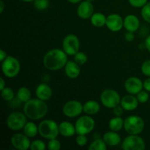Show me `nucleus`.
I'll return each instance as SVG.
<instances>
[{
	"label": "nucleus",
	"instance_id": "obj_15",
	"mask_svg": "<svg viewBox=\"0 0 150 150\" xmlns=\"http://www.w3.org/2000/svg\"><path fill=\"white\" fill-rule=\"evenodd\" d=\"M78 16L83 19H87L92 17L94 14V6L91 1L86 0L81 1L78 7Z\"/></svg>",
	"mask_w": 150,
	"mask_h": 150
},
{
	"label": "nucleus",
	"instance_id": "obj_2",
	"mask_svg": "<svg viewBox=\"0 0 150 150\" xmlns=\"http://www.w3.org/2000/svg\"><path fill=\"white\" fill-rule=\"evenodd\" d=\"M48 105L45 101L36 98L30 99L25 103L23 113L26 117L32 120H38L43 118L48 113Z\"/></svg>",
	"mask_w": 150,
	"mask_h": 150
},
{
	"label": "nucleus",
	"instance_id": "obj_45",
	"mask_svg": "<svg viewBox=\"0 0 150 150\" xmlns=\"http://www.w3.org/2000/svg\"><path fill=\"white\" fill-rule=\"evenodd\" d=\"M71 4H77V3H80L81 0H67Z\"/></svg>",
	"mask_w": 150,
	"mask_h": 150
},
{
	"label": "nucleus",
	"instance_id": "obj_28",
	"mask_svg": "<svg viewBox=\"0 0 150 150\" xmlns=\"http://www.w3.org/2000/svg\"><path fill=\"white\" fill-rule=\"evenodd\" d=\"M1 97L6 101H11L14 98L15 94L13 89L10 87H4L2 90H1Z\"/></svg>",
	"mask_w": 150,
	"mask_h": 150
},
{
	"label": "nucleus",
	"instance_id": "obj_36",
	"mask_svg": "<svg viewBox=\"0 0 150 150\" xmlns=\"http://www.w3.org/2000/svg\"><path fill=\"white\" fill-rule=\"evenodd\" d=\"M87 142L88 139L86 135L78 134V136L76 137V143L79 146H84L87 144Z\"/></svg>",
	"mask_w": 150,
	"mask_h": 150
},
{
	"label": "nucleus",
	"instance_id": "obj_9",
	"mask_svg": "<svg viewBox=\"0 0 150 150\" xmlns=\"http://www.w3.org/2000/svg\"><path fill=\"white\" fill-rule=\"evenodd\" d=\"M122 148L125 150H144L146 144L139 135H129L123 141Z\"/></svg>",
	"mask_w": 150,
	"mask_h": 150
},
{
	"label": "nucleus",
	"instance_id": "obj_26",
	"mask_svg": "<svg viewBox=\"0 0 150 150\" xmlns=\"http://www.w3.org/2000/svg\"><path fill=\"white\" fill-rule=\"evenodd\" d=\"M31 91L27 87H21L17 92V98L21 102L26 103L31 99Z\"/></svg>",
	"mask_w": 150,
	"mask_h": 150
},
{
	"label": "nucleus",
	"instance_id": "obj_16",
	"mask_svg": "<svg viewBox=\"0 0 150 150\" xmlns=\"http://www.w3.org/2000/svg\"><path fill=\"white\" fill-rule=\"evenodd\" d=\"M139 100L137 98L133 96V95H125L121 99L120 105L122 106L125 111H132L136 110L139 106Z\"/></svg>",
	"mask_w": 150,
	"mask_h": 150
},
{
	"label": "nucleus",
	"instance_id": "obj_8",
	"mask_svg": "<svg viewBox=\"0 0 150 150\" xmlns=\"http://www.w3.org/2000/svg\"><path fill=\"white\" fill-rule=\"evenodd\" d=\"M95 122L92 117L89 116H82L78 119L75 124L77 134L87 135L95 128Z\"/></svg>",
	"mask_w": 150,
	"mask_h": 150
},
{
	"label": "nucleus",
	"instance_id": "obj_13",
	"mask_svg": "<svg viewBox=\"0 0 150 150\" xmlns=\"http://www.w3.org/2000/svg\"><path fill=\"white\" fill-rule=\"evenodd\" d=\"M105 25L111 32H119L124 26V20L120 15L112 13L107 16Z\"/></svg>",
	"mask_w": 150,
	"mask_h": 150
},
{
	"label": "nucleus",
	"instance_id": "obj_37",
	"mask_svg": "<svg viewBox=\"0 0 150 150\" xmlns=\"http://www.w3.org/2000/svg\"><path fill=\"white\" fill-rule=\"evenodd\" d=\"M130 5L134 7H143L147 3V0H128Z\"/></svg>",
	"mask_w": 150,
	"mask_h": 150
},
{
	"label": "nucleus",
	"instance_id": "obj_27",
	"mask_svg": "<svg viewBox=\"0 0 150 150\" xmlns=\"http://www.w3.org/2000/svg\"><path fill=\"white\" fill-rule=\"evenodd\" d=\"M107 144L103 139H97L89 146V150H106Z\"/></svg>",
	"mask_w": 150,
	"mask_h": 150
},
{
	"label": "nucleus",
	"instance_id": "obj_31",
	"mask_svg": "<svg viewBox=\"0 0 150 150\" xmlns=\"http://www.w3.org/2000/svg\"><path fill=\"white\" fill-rule=\"evenodd\" d=\"M141 14L144 20L150 23V2H147L142 7Z\"/></svg>",
	"mask_w": 150,
	"mask_h": 150
},
{
	"label": "nucleus",
	"instance_id": "obj_23",
	"mask_svg": "<svg viewBox=\"0 0 150 150\" xmlns=\"http://www.w3.org/2000/svg\"><path fill=\"white\" fill-rule=\"evenodd\" d=\"M106 18L103 13H95L90 18L91 23L95 27H103L106 23Z\"/></svg>",
	"mask_w": 150,
	"mask_h": 150
},
{
	"label": "nucleus",
	"instance_id": "obj_12",
	"mask_svg": "<svg viewBox=\"0 0 150 150\" xmlns=\"http://www.w3.org/2000/svg\"><path fill=\"white\" fill-rule=\"evenodd\" d=\"M13 147L19 150H27L30 148L31 142L28 136L22 133H16L11 137Z\"/></svg>",
	"mask_w": 150,
	"mask_h": 150
},
{
	"label": "nucleus",
	"instance_id": "obj_1",
	"mask_svg": "<svg viewBox=\"0 0 150 150\" xmlns=\"http://www.w3.org/2000/svg\"><path fill=\"white\" fill-rule=\"evenodd\" d=\"M67 61V54L64 50L54 48L44 56L43 64L48 70L55 71L64 67Z\"/></svg>",
	"mask_w": 150,
	"mask_h": 150
},
{
	"label": "nucleus",
	"instance_id": "obj_34",
	"mask_svg": "<svg viewBox=\"0 0 150 150\" xmlns=\"http://www.w3.org/2000/svg\"><path fill=\"white\" fill-rule=\"evenodd\" d=\"M136 98H137L139 103H144L147 102L148 100H149V94L146 91L142 90L137 94Z\"/></svg>",
	"mask_w": 150,
	"mask_h": 150
},
{
	"label": "nucleus",
	"instance_id": "obj_38",
	"mask_svg": "<svg viewBox=\"0 0 150 150\" xmlns=\"http://www.w3.org/2000/svg\"><path fill=\"white\" fill-rule=\"evenodd\" d=\"M124 108H122L121 105H118L113 108V113L115 115V117H121L124 113Z\"/></svg>",
	"mask_w": 150,
	"mask_h": 150
},
{
	"label": "nucleus",
	"instance_id": "obj_10",
	"mask_svg": "<svg viewBox=\"0 0 150 150\" xmlns=\"http://www.w3.org/2000/svg\"><path fill=\"white\" fill-rule=\"evenodd\" d=\"M62 48L64 52L70 56H74L79 51L80 41L75 35H67L62 41Z\"/></svg>",
	"mask_w": 150,
	"mask_h": 150
},
{
	"label": "nucleus",
	"instance_id": "obj_22",
	"mask_svg": "<svg viewBox=\"0 0 150 150\" xmlns=\"http://www.w3.org/2000/svg\"><path fill=\"white\" fill-rule=\"evenodd\" d=\"M83 111L88 115H94L98 113L100 109V106L98 102L95 100H89L84 103L83 105Z\"/></svg>",
	"mask_w": 150,
	"mask_h": 150
},
{
	"label": "nucleus",
	"instance_id": "obj_29",
	"mask_svg": "<svg viewBox=\"0 0 150 150\" xmlns=\"http://www.w3.org/2000/svg\"><path fill=\"white\" fill-rule=\"evenodd\" d=\"M88 60V57L85 53L79 51L74 55V61L79 65H83L86 63Z\"/></svg>",
	"mask_w": 150,
	"mask_h": 150
},
{
	"label": "nucleus",
	"instance_id": "obj_33",
	"mask_svg": "<svg viewBox=\"0 0 150 150\" xmlns=\"http://www.w3.org/2000/svg\"><path fill=\"white\" fill-rule=\"evenodd\" d=\"M48 149L50 150H59L61 149V143L57 139H50L48 143Z\"/></svg>",
	"mask_w": 150,
	"mask_h": 150
},
{
	"label": "nucleus",
	"instance_id": "obj_4",
	"mask_svg": "<svg viewBox=\"0 0 150 150\" xmlns=\"http://www.w3.org/2000/svg\"><path fill=\"white\" fill-rule=\"evenodd\" d=\"M144 121L139 116H130L124 121V128L129 135H139L144 129Z\"/></svg>",
	"mask_w": 150,
	"mask_h": 150
},
{
	"label": "nucleus",
	"instance_id": "obj_25",
	"mask_svg": "<svg viewBox=\"0 0 150 150\" xmlns=\"http://www.w3.org/2000/svg\"><path fill=\"white\" fill-rule=\"evenodd\" d=\"M23 133L29 138H33L39 133L38 127L32 122H27L23 127Z\"/></svg>",
	"mask_w": 150,
	"mask_h": 150
},
{
	"label": "nucleus",
	"instance_id": "obj_17",
	"mask_svg": "<svg viewBox=\"0 0 150 150\" xmlns=\"http://www.w3.org/2000/svg\"><path fill=\"white\" fill-rule=\"evenodd\" d=\"M35 94H36L38 98L42 100L46 101L51 99V98L52 97L53 92L51 88L48 84L42 83L37 86Z\"/></svg>",
	"mask_w": 150,
	"mask_h": 150
},
{
	"label": "nucleus",
	"instance_id": "obj_18",
	"mask_svg": "<svg viewBox=\"0 0 150 150\" xmlns=\"http://www.w3.org/2000/svg\"><path fill=\"white\" fill-rule=\"evenodd\" d=\"M64 72L66 76L70 79H76L81 73L80 65L75 61H67L64 66Z\"/></svg>",
	"mask_w": 150,
	"mask_h": 150
},
{
	"label": "nucleus",
	"instance_id": "obj_7",
	"mask_svg": "<svg viewBox=\"0 0 150 150\" xmlns=\"http://www.w3.org/2000/svg\"><path fill=\"white\" fill-rule=\"evenodd\" d=\"M26 116L21 112H13L10 114L7 119V125L12 130H20L23 129L27 122Z\"/></svg>",
	"mask_w": 150,
	"mask_h": 150
},
{
	"label": "nucleus",
	"instance_id": "obj_42",
	"mask_svg": "<svg viewBox=\"0 0 150 150\" xmlns=\"http://www.w3.org/2000/svg\"><path fill=\"white\" fill-rule=\"evenodd\" d=\"M145 47H146V49L150 52V35L149 36L146 38V40H145V43H144Z\"/></svg>",
	"mask_w": 150,
	"mask_h": 150
},
{
	"label": "nucleus",
	"instance_id": "obj_3",
	"mask_svg": "<svg viewBox=\"0 0 150 150\" xmlns=\"http://www.w3.org/2000/svg\"><path fill=\"white\" fill-rule=\"evenodd\" d=\"M39 134L44 139H57L59 134V125L55 121L51 120H45L41 122L38 125Z\"/></svg>",
	"mask_w": 150,
	"mask_h": 150
},
{
	"label": "nucleus",
	"instance_id": "obj_5",
	"mask_svg": "<svg viewBox=\"0 0 150 150\" xmlns=\"http://www.w3.org/2000/svg\"><path fill=\"white\" fill-rule=\"evenodd\" d=\"M1 70L6 77L14 78L17 76L20 72V62L16 57L7 56V58L1 62Z\"/></svg>",
	"mask_w": 150,
	"mask_h": 150
},
{
	"label": "nucleus",
	"instance_id": "obj_6",
	"mask_svg": "<svg viewBox=\"0 0 150 150\" xmlns=\"http://www.w3.org/2000/svg\"><path fill=\"white\" fill-rule=\"evenodd\" d=\"M121 99L120 94L114 89H105L100 95L101 103L104 106L108 108H113L120 105Z\"/></svg>",
	"mask_w": 150,
	"mask_h": 150
},
{
	"label": "nucleus",
	"instance_id": "obj_46",
	"mask_svg": "<svg viewBox=\"0 0 150 150\" xmlns=\"http://www.w3.org/2000/svg\"><path fill=\"white\" fill-rule=\"evenodd\" d=\"M21 1H24V2H32V1H34L35 0H21Z\"/></svg>",
	"mask_w": 150,
	"mask_h": 150
},
{
	"label": "nucleus",
	"instance_id": "obj_11",
	"mask_svg": "<svg viewBox=\"0 0 150 150\" xmlns=\"http://www.w3.org/2000/svg\"><path fill=\"white\" fill-rule=\"evenodd\" d=\"M82 111H83V105L78 100L67 101L62 108L63 114L69 118L79 117Z\"/></svg>",
	"mask_w": 150,
	"mask_h": 150
},
{
	"label": "nucleus",
	"instance_id": "obj_30",
	"mask_svg": "<svg viewBox=\"0 0 150 150\" xmlns=\"http://www.w3.org/2000/svg\"><path fill=\"white\" fill-rule=\"evenodd\" d=\"M34 6L39 11H43L46 10L49 6V1L48 0H35Z\"/></svg>",
	"mask_w": 150,
	"mask_h": 150
},
{
	"label": "nucleus",
	"instance_id": "obj_32",
	"mask_svg": "<svg viewBox=\"0 0 150 150\" xmlns=\"http://www.w3.org/2000/svg\"><path fill=\"white\" fill-rule=\"evenodd\" d=\"M46 148L45 143L41 140H35L31 143L30 149L32 150H44Z\"/></svg>",
	"mask_w": 150,
	"mask_h": 150
},
{
	"label": "nucleus",
	"instance_id": "obj_24",
	"mask_svg": "<svg viewBox=\"0 0 150 150\" xmlns=\"http://www.w3.org/2000/svg\"><path fill=\"white\" fill-rule=\"evenodd\" d=\"M124 121L125 120L121 117H115L111 119L108 123L109 129L112 131H120L122 127H124Z\"/></svg>",
	"mask_w": 150,
	"mask_h": 150
},
{
	"label": "nucleus",
	"instance_id": "obj_21",
	"mask_svg": "<svg viewBox=\"0 0 150 150\" xmlns=\"http://www.w3.org/2000/svg\"><path fill=\"white\" fill-rule=\"evenodd\" d=\"M59 131L64 137H71L76 133V127L69 122H62L59 125Z\"/></svg>",
	"mask_w": 150,
	"mask_h": 150
},
{
	"label": "nucleus",
	"instance_id": "obj_19",
	"mask_svg": "<svg viewBox=\"0 0 150 150\" xmlns=\"http://www.w3.org/2000/svg\"><path fill=\"white\" fill-rule=\"evenodd\" d=\"M140 26V21L137 16L134 15H128L124 19V27L129 32H136Z\"/></svg>",
	"mask_w": 150,
	"mask_h": 150
},
{
	"label": "nucleus",
	"instance_id": "obj_35",
	"mask_svg": "<svg viewBox=\"0 0 150 150\" xmlns=\"http://www.w3.org/2000/svg\"><path fill=\"white\" fill-rule=\"evenodd\" d=\"M142 72L144 75L150 77V60H146L144 62L141 67Z\"/></svg>",
	"mask_w": 150,
	"mask_h": 150
},
{
	"label": "nucleus",
	"instance_id": "obj_39",
	"mask_svg": "<svg viewBox=\"0 0 150 150\" xmlns=\"http://www.w3.org/2000/svg\"><path fill=\"white\" fill-rule=\"evenodd\" d=\"M135 35L133 32H129V31H127L125 33V39L127 42H132V41H133Z\"/></svg>",
	"mask_w": 150,
	"mask_h": 150
},
{
	"label": "nucleus",
	"instance_id": "obj_14",
	"mask_svg": "<svg viewBox=\"0 0 150 150\" xmlns=\"http://www.w3.org/2000/svg\"><path fill=\"white\" fill-rule=\"evenodd\" d=\"M125 88L130 95H137L144 88L143 82L137 77H130L125 82Z\"/></svg>",
	"mask_w": 150,
	"mask_h": 150
},
{
	"label": "nucleus",
	"instance_id": "obj_41",
	"mask_svg": "<svg viewBox=\"0 0 150 150\" xmlns=\"http://www.w3.org/2000/svg\"><path fill=\"white\" fill-rule=\"evenodd\" d=\"M7 53H6L3 49L0 50V61H1V62L7 58Z\"/></svg>",
	"mask_w": 150,
	"mask_h": 150
},
{
	"label": "nucleus",
	"instance_id": "obj_43",
	"mask_svg": "<svg viewBox=\"0 0 150 150\" xmlns=\"http://www.w3.org/2000/svg\"><path fill=\"white\" fill-rule=\"evenodd\" d=\"M4 87H5V81H4L3 78H1L0 79V89L2 90Z\"/></svg>",
	"mask_w": 150,
	"mask_h": 150
},
{
	"label": "nucleus",
	"instance_id": "obj_40",
	"mask_svg": "<svg viewBox=\"0 0 150 150\" xmlns=\"http://www.w3.org/2000/svg\"><path fill=\"white\" fill-rule=\"evenodd\" d=\"M144 88L146 92H150V78L146 79L143 83Z\"/></svg>",
	"mask_w": 150,
	"mask_h": 150
},
{
	"label": "nucleus",
	"instance_id": "obj_20",
	"mask_svg": "<svg viewBox=\"0 0 150 150\" xmlns=\"http://www.w3.org/2000/svg\"><path fill=\"white\" fill-rule=\"evenodd\" d=\"M103 139L105 142L107 146H116L120 144L121 142V137L119 133L117 132L112 131V130L106 132L103 135Z\"/></svg>",
	"mask_w": 150,
	"mask_h": 150
},
{
	"label": "nucleus",
	"instance_id": "obj_44",
	"mask_svg": "<svg viewBox=\"0 0 150 150\" xmlns=\"http://www.w3.org/2000/svg\"><path fill=\"white\" fill-rule=\"evenodd\" d=\"M4 10V4L3 1H0V13H2Z\"/></svg>",
	"mask_w": 150,
	"mask_h": 150
},
{
	"label": "nucleus",
	"instance_id": "obj_47",
	"mask_svg": "<svg viewBox=\"0 0 150 150\" xmlns=\"http://www.w3.org/2000/svg\"><path fill=\"white\" fill-rule=\"evenodd\" d=\"M86 1H91V2H92V1H93L94 0H86Z\"/></svg>",
	"mask_w": 150,
	"mask_h": 150
}]
</instances>
